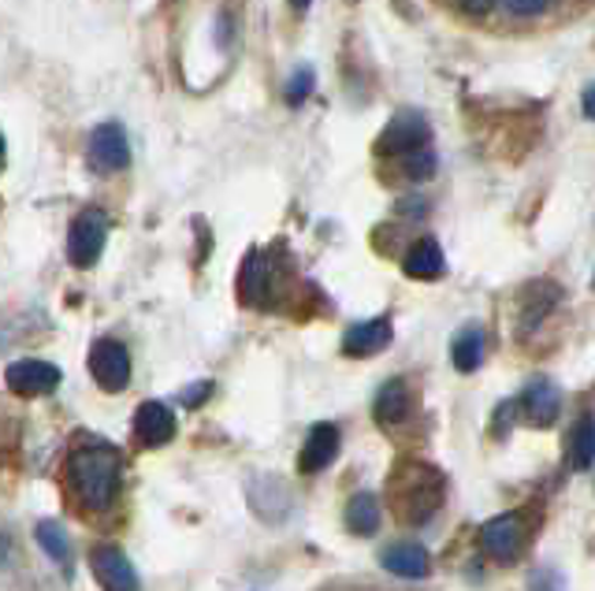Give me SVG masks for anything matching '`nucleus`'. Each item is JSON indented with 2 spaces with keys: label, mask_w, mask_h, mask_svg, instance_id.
<instances>
[{
  "label": "nucleus",
  "mask_w": 595,
  "mask_h": 591,
  "mask_svg": "<svg viewBox=\"0 0 595 591\" xmlns=\"http://www.w3.org/2000/svg\"><path fill=\"white\" fill-rule=\"evenodd\" d=\"M376 425L380 428H399L405 417H410V387L402 380L384 383L380 394H376Z\"/></svg>",
  "instance_id": "4468645a"
},
{
  "label": "nucleus",
  "mask_w": 595,
  "mask_h": 591,
  "mask_svg": "<svg viewBox=\"0 0 595 591\" xmlns=\"http://www.w3.org/2000/svg\"><path fill=\"white\" fill-rule=\"evenodd\" d=\"M309 90H313V71L301 68V71L295 74V79H290V86H287V101H290V105H301Z\"/></svg>",
  "instance_id": "4be33fe9"
},
{
  "label": "nucleus",
  "mask_w": 595,
  "mask_h": 591,
  "mask_svg": "<svg viewBox=\"0 0 595 591\" xmlns=\"http://www.w3.org/2000/svg\"><path fill=\"white\" fill-rule=\"evenodd\" d=\"M290 4H295V8H309L313 0H290Z\"/></svg>",
  "instance_id": "cd10ccee"
},
{
  "label": "nucleus",
  "mask_w": 595,
  "mask_h": 591,
  "mask_svg": "<svg viewBox=\"0 0 595 591\" xmlns=\"http://www.w3.org/2000/svg\"><path fill=\"white\" fill-rule=\"evenodd\" d=\"M90 157L101 172H123L130 164V142L119 124H101L90 135Z\"/></svg>",
  "instance_id": "423d86ee"
},
{
  "label": "nucleus",
  "mask_w": 595,
  "mask_h": 591,
  "mask_svg": "<svg viewBox=\"0 0 595 591\" xmlns=\"http://www.w3.org/2000/svg\"><path fill=\"white\" fill-rule=\"evenodd\" d=\"M405 276L410 279H439L443 276V250L436 239H421L413 242V250L402 260Z\"/></svg>",
  "instance_id": "2eb2a0df"
},
{
  "label": "nucleus",
  "mask_w": 595,
  "mask_h": 591,
  "mask_svg": "<svg viewBox=\"0 0 595 591\" xmlns=\"http://www.w3.org/2000/svg\"><path fill=\"white\" fill-rule=\"evenodd\" d=\"M458 8L469 15H488L491 8H495V0H458Z\"/></svg>",
  "instance_id": "b1692460"
},
{
  "label": "nucleus",
  "mask_w": 595,
  "mask_h": 591,
  "mask_svg": "<svg viewBox=\"0 0 595 591\" xmlns=\"http://www.w3.org/2000/svg\"><path fill=\"white\" fill-rule=\"evenodd\" d=\"M517 409L525 413L528 425H536V428L551 425V420L559 417V387H554V383H547V380H536L533 387L522 394Z\"/></svg>",
  "instance_id": "ddd939ff"
},
{
  "label": "nucleus",
  "mask_w": 595,
  "mask_h": 591,
  "mask_svg": "<svg viewBox=\"0 0 595 591\" xmlns=\"http://www.w3.org/2000/svg\"><path fill=\"white\" fill-rule=\"evenodd\" d=\"M4 383H8V391L19 394V398H37V394H49L60 387V369L49 361L23 358V361L8 364Z\"/></svg>",
  "instance_id": "39448f33"
},
{
  "label": "nucleus",
  "mask_w": 595,
  "mask_h": 591,
  "mask_svg": "<svg viewBox=\"0 0 595 591\" xmlns=\"http://www.w3.org/2000/svg\"><path fill=\"white\" fill-rule=\"evenodd\" d=\"M37 543H42L45 555H49L56 566H71V543L60 532V524H53V521L37 524Z\"/></svg>",
  "instance_id": "aec40b11"
},
{
  "label": "nucleus",
  "mask_w": 595,
  "mask_h": 591,
  "mask_svg": "<svg viewBox=\"0 0 595 591\" xmlns=\"http://www.w3.org/2000/svg\"><path fill=\"white\" fill-rule=\"evenodd\" d=\"M384 146H391L399 157L413 153V149L428 146V124H424L421 116H399L391 127H387V138H384Z\"/></svg>",
  "instance_id": "dca6fc26"
},
{
  "label": "nucleus",
  "mask_w": 595,
  "mask_h": 591,
  "mask_svg": "<svg viewBox=\"0 0 595 591\" xmlns=\"http://www.w3.org/2000/svg\"><path fill=\"white\" fill-rule=\"evenodd\" d=\"M565 457H570V468H577V473H584V468L595 465V417H592V413H584L577 425H573Z\"/></svg>",
  "instance_id": "f3484780"
},
{
  "label": "nucleus",
  "mask_w": 595,
  "mask_h": 591,
  "mask_svg": "<svg viewBox=\"0 0 595 591\" xmlns=\"http://www.w3.org/2000/svg\"><path fill=\"white\" fill-rule=\"evenodd\" d=\"M335 454H339V428L328 425V420H320V425L309 428L306 447H301V454H298V468L301 473H320V468H328L335 462Z\"/></svg>",
  "instance_id": "6e6552de"
},
{
  "label": "nucleus",
  "mask_w": 595,
  "mask_h": 591,
  "mask_svg": "<svg viewBox=\"0 0 595 591\" xmlns=\"http://www.w3.org/2000/svg\"><path fill=\"white\" fill-rule=\"evenodd\" d=\"M380 566L402 580H424L432 573V558L421 543H394L380 555Z\"/></svg>",
  "instance_id": "9d476101"
},
{
  "label": "nucleus",
  "mask_w": 595,
  "mask_h": 591,
  "mask_svg": "<svg viewBox=\"0 0 595 591\" xmlns=\"http://www.w3.org/2000/svg\"><path fill=\"white\" fill-rule=\"evenodd\" d=\"M135 436L146 447H164L172 443L175 436V413L164 406V402H146L135 413Z\"/></svg>",
  "instance_id": "1a4fd4ad"
},
{
  "label": "nucleus",
  "mask_w": 595,
  "mask_h": 591,
  "mask_svg": "<svg viewBox=\"0 0 595 591\" xmlns=\"http://www.w3.org/2000/svg\"><path fill=\"white\" fill-rule=\"evenodd\" d=\"M71 480L90 510H105L116 499L119 487V454L105 443L82 447L71 457Z\"/></svg>",
  "instance_id": "f03ea898"
},
{
  "label": "nucleus",
  "mask_w": 595,
  "mask_h": 591,
  "mask_svg": "<svg viewBox=\"0 0 595 591\" xmlns=\"http://www.w3.org/2000/svg\"><path fill=\"white\" fill-rule=\"evenodd\" d=\"M387 346H391V324H387L384 316L365 321V324H354L351 332L343 335L346 358H373V354L387 350Z\"/></svg>",
  "instance_id": "f8f14e48"
},
{
  "label": "nucleus",
  "mask_w": 595,
  "mask_h": 591,
  "mask_svg": "<svg viewBox=\"0 0 595 591\" xmlns=\"http://www.w3.org/2000/svg\"><path fill=\"white\" fill-rule=\"evenodd\" d=\"M581 108H584V116L595 119V82L588 90H584V97H581Z\"/></svg>",
  "instance_id": "393cba45"
},
{
  "label": "nucleus",
  "mask_w": 595,
  "mask_h": 591,
  "mask_svg": "<svg viewBox=\"0 0 595 591\" xmlns=\"http://www.w3.org/2000/svg\"><path fill=\"white\" fill-rule=\"evenodd\" d=\"M450 361L461 372H477L480 361H484V332L480 327H466L461 335H455L450 343Z\"/></svg>",
  "instance_id": "6ab92c4d"
},
{
  "label": "nucleus",
  "mask_w": 595,
  "mask_h": 591,
  "mask_svg": "<svg viewBox=\"0 0 595 591\" xmlns=\"http://www.w3.org/2000/svg\"><path fill=\"white\" fill-rule=\"evenodd\" d=\"M105 242H108V220L105 212L90 209L82 212L79 220L71 223V234H68V257L75 268H93L105 253Z\"/></svg>",
  "instance_id": "7ed1b4c3"
},
{
  "label": "nucleus",
  "mask_w": 595,
  "mask_h": 591,
  "mask_svg": "<svg viewBox=\"0 0 595 591\" xmlns=\"http://www.w3.org/2000/svg\"><path fill=\"white\" fill-rule=\"evenodd\" d=\"M8 561V536H0V566Z\"/></svg>",
  "instance_id": "a878e982"
},
{
  "label": "nucleus",
  "mask_w": 595,
  "mask_h": 591,
  "mask_svg": "<svg viewBox=\"0 0 595 591\" xmlns=\"http://www.w3.org/2000/svg\"><path fill=\"white\" fill-rule=\"evenodd\" d=\"M559 0H506V8L514 15H540L547 8H554Z\"/></svg>",
  "instance_id": "5701e85b"
},
{
  "label": "nucleus",
  "mask_w": 595,
  "mask_h": 591,
  "mask_svg": "<svg viewBox=\"0 0 595 591\" xmlns=\"http://www.w3.org/2000/svg\"><path fill=\"white\" fill-rule=\"evenodd\" d=\"M346 529L354 536H373L380 529V499L373 491H357L351 502H346Z\"/></svg>",
  "instance_id": "a211bd4d"
},
{
  "label": "nucleus",
  "mask_w": 595,
  "mask_h": 591,
  "mask_svg": "<svg viewBox=\"0 0 595 591\" xmlns=\"http://www.w3.org/2000/svg\"><path fill=\"white\" fill-rule=\"evenodd\" d=\"M443 473L428 462H402L387 476V495H391V513L405 524H424L443 502Z\"/></svg>",
  "instance_id": "f257e3e1"
},
{
  "label": "nucleus",
  "mask_w": 595,
  "mask_h": 591,
  "mask_svg": "<svg viewBox=\"0 0 595 591\" xmlns=\"http://www.w3.org/2000/svg\"><path fill=\"white\" fill-rule=\"evenodd\" d=\"M4 153H8V149H4V135H0V167H4Z\"/></svg>",
  "instance_id": "bb28decb"
},
{
  "label": "nucleus",
  "mask_w": 595,
  "mask_h": 591,
  "mask_svg": "<svg viewBox=\"0 0 595 591\" xmlns=\"http://www.w3.org/2000/svg\"><path fill=\"white\" fill-rule=\"evenodd\" d=\"M480 543H484L488 555L495 558H514L517 547H522V518L517 513H499V518H491L484 524V532H480Z\"/></svg>",
  "instance_id": "9b49d317"
},
{
  "label": "nucleus",
  "mask_w": 595,
  "mask_h": 591,
  "mask_svg": "<svg viewBox=\"0 0 595 591\" xmlns=\"http://www.w3.org/2000/svg\"><path fill=\"white\" fill-rule=\"evenodd\" d=\"M90 372L101 391L116 394L130 383V354L116 339H98L90 350Z\"/></svg>",
  "instance_id": "20e7f679"
},
{
  "label": "nucleus",
  "mask_w": 595,
  "mask_h": 591,
  "mask_svg": "<svg viewBox=\"0 0 595 591\" xmlns=\"http://www.w3.org/2000/svg\"><path fill=\"white\" fill-rule=\"evenodd\" d=\"M90 561H93V577H98L101 591H138V573L119 547H98Z\"/></svg>",
  "instance_id": "0eeeda50"
},
{
  "label": "nucleus",
  "mask_w": 595,
  "mask_h": 591,
  "mask_svg": "<svg viewBox=\"0 0 595 591\" xmlns=\"http://www.w3.org/2000/svg\"><path fill=\"white\" fill-rule=\"evenodd\" d=\"M402 172L410 175L413 183L432 179V175H436V153H432L428 146L413 149V153H405V157H402Z\"/></svg>",
  "instance_id": "412c9836"
}]
</instances>
